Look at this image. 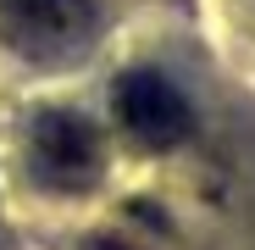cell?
<instances>
[{
    "mask_svg": "<svg viewBox=\"0 0 255 250\" xmlns=\"http://www.w3.org/2000/svg\"><path fill=\"white\" fill-rule=\"evenodd\" d=\"M100 33L95 0H0V45L33 67L78 61Z\"/></svg>",
    "mask_w": 255,
    "mask_h": 250,
    "instance_id": "cell-1",
    "label": "cell"
},
{
    "mask_svg": "<svg viewBox=\"0 0 255 250\" xmlns=\"http://www.w3.org/2000/svg\"><path fill=\"white\" fill-rule=\"evenodd\" d=\"M117 117H122V128L133 134L139 145H155V150L178 145L189 134V100L161 72H150V67L128 72L117 83Z\"/></svg>",
    "mask_w": 255,
    "mask_h": 250,
    "instance_id": "cell-3",
    "label": "cell"
},
{
    "mask_svg": "<svg viewBox=\"0 0 255 250\" xmlns=\"http://www.w3.org/2000/svg\"><path fill=\"white\" fill-rule=\"evenodd\" d=\"M28 156H33V173L45 189H67L83 195L95 189L106 173V145L100 128L78 111H39L33 134H28Z\"/></svg>",
    "mask_w": 255,
    "mask_h": 250,
    "instance_id": "cell-2",
    "label": "cell"
}]
</instances>
